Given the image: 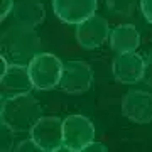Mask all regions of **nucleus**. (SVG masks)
Returning <instances> with one entry per match:
<instances>
[{
    "label": "nucleus",
    "mask_w": 152,
    "mask_h": 152,
    "mask_svg": "<svg viewBox=\"0 0 152 152\" xmlns=\"http://www.w3.org/2000/svg\"><path fill=\"white\" fill-rule=\"evenodd\" d=\"M42 117V107L31 93H20L2 98L0 122L12 127L17 134L31 132L36 122Z\"/></svg>",
    "instance_id": "f257e3e1"
},
{
    "label": "nucleus",
    "mask_w": 152,
    "mask_h": 152,
    "mask_svg": "<svg viewBox=\"0 0 152 152\" xmlns=\"http://www.w3.org/2000/svg\"><path fill=\"white\" fill-rule=\"evenodd\" d=\"M2 54L5 56L9 63L29 64L41 49V37L36 29L27 26H10L2 32Z\"/></svg>",
    "instance_id": "f03ea898"
},
{
    "label": "nucleus",
    "mask_w": 152,
    "mask_h": 152,
    "mask_svg": "<svg viewBox=\"0 0 152 152\" xmlns=\"http://www.w3.org/2000/svg\"><path fill=\"white\" fill-rule=\"evenodd\" d=\"M29 75L36 90L48 91L59 86L64 63L53 53H39L29 63Z\"/></svg>",
    "instance_id": "7ed1b4c3"
},
{
    "label": "nucleus",
    "mask_w": 152,
    "mask_h": 152,
    "mask_svg": "<svg viewBox=\"0 0 152 152\" xmlns=\"http://www.w3.org/2000/svg\"><path fill=\"white\" fill-rule=\"evenodd\" d=\"M91 140H95V127L90 118L83 117V115H69L63 120V147H61V151L80 152Z\"/></svg>",
    "instance_id": "20e7f679"
},
{
    "label": "nucleus",
    "mask_w": 152,
    "mask_h": 152,
    "mask_svg": "<svg viewBox=\"0 0 152 152\" xmlns=\"http://www.w3.org/2000/svg\"><path fill=\"white\" fill-rule=\"evenodd\" d=\"M93 85V71L88 63L73 59L64 63L63 75L59 80V88L68 95L86 93Z\"/></svg>",
    "instance_id": "39448f33"
},
{
    "label": "nucleus",
    "mask_w": 152,
    "mask_h": 152,
    "mask_svg": "<svg viewBox=\"0 0 152 152\" xmlns=\"http://www.w3.org/2000/svg\"><path fill=\"white\" fill-rule=\"evenodd\" d=\"M29 134L39 144L42 152H59L63 147V120L42 115Z\"/></svg>",
    "instance_id": "423d86ee"
},
{
    "label": "nucleus",
    "mask_w": 152,
    "mask_h": 152,
    "mask_svg": "<svg viewBox=\"0 0 152 152\" xmlns=\"http://www.w3.org/2000/svg\"><path fill=\"white\" fill-rule=\"evenodd\" d=\"M122 113L134 124L152 122V93L145 90H130L122 98Z\"/></svg>",
    "instance_id": "0eeeda50"
},
{
    "label": "nucleus",
    "mask_w": 152,
    "mask_h": 152,
    "mask_svg": "<svg viewBox=\"0 0 152 152\" xmlns=\"http://www.w3.org/2000/svg\"><path fill=\"white\" fill-rule=\"evenodd\" d=\"M144 71H145V59L140 54H137L135 51L120 53L115 56L112 63L113 78L124 85H134L144 80Z\"/></svg>",
    "instance_id": "6e6552de"
},
{
    "label": "nucleus",
    "mask_w": 152,
    "mask_h": 152,
    "mask_svg": "<svg viewBox=\"0 0 152 152\" xmlns=\"http://www.w3.org/2000/svg\"><path fill=\"white\" fill-rule=\"evenodd\" d=\"M110 37L108 20L102 15H91L76 26V41L85 49H96Z\"/></svg>",
    "instance_id": "1a4fd4ad"
},
{
    "label": "nucleus",
    "mask_w": 152,
    "mask_h": 152,
    "mask_svg": "<svg viewBox=\"0 0 152 152\" xmlns=\"http://www.w3.org/2000/svg\"><path fill=\"white\" fill-rule=\"evenodd\" d=\"M53 10L61 22L78 26L95 15L96 0H53Z\"/></svg>",
    "instance_id": "9d476101"
},
{
    "label": "nucleus",
    "mask_w": 152,
    "mask_h": 152,
    "mask_svg": "<svg viewBox=\"0 0 152 152\" xmlns=\"http://www.w3.org/2000/svg\"><path fill=\"white\" fill-rule=\"evenodd\" d=\"M0 88L5 96H14L20 93H31L34 88L27 64L10 63L2 75H0Z\"/></svg>",
    "instance_id": "9b49d317"
},
{
    "label": "nucleus",
    "mask_w": 152,
    "mask_h": 152,
    "mask_svg": "<svg viewBox=\"0 0 152 152\" xmlns=\"http://www.w3.org/2000/svg\"><path fill=\"white\" fill-rule=\"evenodd\" d=\"M12 15L17 24L36 29L46 19V7L41 0H19L14 5Z\"/></svg>",
    "instance_id": "f8f14e48"
},
{
    "label": "nucleus",
    "mask_w": 152,
    "mask_h": 152,
    "mask_svg": "<svg viewBox=\"0 0 152 152\" xmlns=\"http://www.w3.org/2000/svg\"><path fill=\"white\" fill-rule=\"evenodd\" d=\"M108 42H110L112 51H115L117 54H120V53H132L140 44V34H139L135 26L122 24V26H117L110 32Z\"/></svg>",
    "instance_id": "ddd939ff"
},
{
    "label": "nucleus",
    "mask_w": 152,
    "mask_h": 152,
    "mask_svg": "<svg viewBox=\"0 0 152 152\" xmlns=\"http://www.w3.org/2000/svg\"><path fill=\"white\" fill-rule=\"evenodd\" d=\"M139 0H105L107 9L118 17H130Z\"/></svg>",
    "instance_id": "4468645a"
},
{
    "label": "nucleus",
    "mask_w": 152,
    "mask_h": 152,
    "mask_svg": "<svg viewBox=\"0 0 152 152\" xmlns=\"http://www.w3.org/2000/svg\"><path fill=\"white\" fill-rule=\"evenodd\" d=\"M15 134L17 132L7 124L0 122V151L9 152L15 149Z\"/></svg>",
    "instance_id": "2eb2a0df"
},
{
    "label": "nucleus",
    "mask_w": 152,
    "mask_h": 152,
    "mask_svg": "<svg viewBox=\"0 0 152 152\" xmlns=\"http://www.w3.org/2000/svg\"><path fill=\"white\" fill-rule=\"evenodd\" d=\"M14 151H17V152H42V149L39 147V144L34 140L32 137H29V139H24V140L17 142Z\"/></svg>",
    "instance_id": "dca6fc26"
},
{
    "label": "nucleus",
    "mask_w": 152,
    "mask_h": 152,
    "mask_svg": "<svg viewBox=\"0 0 152 152\" xmlns=\"http://www.w3.org/2000/svg\"><path fill=\"white\" fill-rule=\"evenodd\" d=\"M14 0H2L0 2V20L4 22L9 17V14H12V10H14Z\"/></svg>",
    "instance_id": "f3484780"
},
{
    "label": "nucleus",
    "mask_w": 152,
    "mask_h": 152,
    "mask_svg": "<svg viewBox=\"0 0 152 152\" xmlns=\"http://www.w3.org/2000/svg\"><path fill=\"white\" fill-rule=\"evenodd\" d=\"M144 83L152 88V53L145 59V71H144Z\"/></svg>",
    "instance_id": "a211bd4d"
},
{
    "label": "nucleus",
    "mask_w": 152,
    "mask_h": 152,
    "mask_svg": "<svg viewBox=\"0 0 152 152\" xmlns=\"http://www.w3.org/2000/svg\"><path fill=\"white\" fill-rule=\"evenodd\" d=\"M108 149H107V145H105L103 142H95L91 140L88 145H85V149H83L81 152H107Z\"/></svg>",
    "instance_id": "6ab92c4d"
},
{
    "label": "nucleus",
    "mask_w": 152,
    "mask_h": 152,
    "mask_svg": "<svg viewBox=\"0 0 152 152\" xmlns=\"http://www.w3.org/2000/svg\"><path fill=\"white\" fill-rule=\"evenodd\" d=\"M140 10L144 17L152 24V0H140Z\"/></svg>",
    "instance_id": "aec40b11"
}]
</instances>
